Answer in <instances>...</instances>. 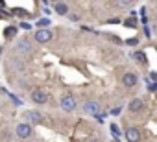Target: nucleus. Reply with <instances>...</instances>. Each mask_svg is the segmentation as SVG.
Masks as SVG:
<instances>
[{
	"label": "nucleus",
	"mask_w": 157,
	"mask_h": 142,
	"mask_svg": "<svg viewBox=\"0 0 157 142\" xmlns=\"http://www.w3.org/2000/svg\"><path fill=\"white\" fill-rule=\"evenodd\" d=\"M126 138H128L129 142H137L140 136H139V131H137V129H128V131H126Z\"/></svg>",
	"instance_id": "1a4fd4ad"
},
{
	"label": "nucleus",
	"mask_w": 157,
	"mask_h": 142,
	"mask_svg": "<svg viewBox=\"0 0 157 142\" xmlns=\"http://www.w3.org/2000/svg\"><path fill=\"white\" fill-rule=\"evenodd\" d=\"M28 118H30L32 122H35V124H39V122L43 120L41 113H35V111H30V113H28Z\"/></svg>",
	"instance_id": "9b49d317"
},
{
	"label": "nucleus",
	"mask_w": 157,
	"mask_h": 142,
	"mask_svg": "<svg viewBox=\"0 0 157 142\" xmlns=\"http://www.w3.org/2000/svg\"><path fill=\"white\" fill-rule=\"evenodd\" d=\"M148 89H150V91H157V83H151V85H148Z\"/></svg>",
	"instance_id": "aec40b11"
},
{
	"label": "nucleus",
	"mask_w": 157,
	"mask_h": 142,
	"mask_svg": "<svg viewBox=\"0 0 157 142\" xmlns=\"http://www.w3.org/2000/svg\"><path fill=\"white\" fill-rule=\"evenodd\" d=\"M54 8H56V13H59V15H67L68 13V6L65 2H57Z\"/></svg>",
	"instance_id": "9d476101"
},
{
	"label": "nucleus",
	"mask_w": 157,
	"mask_h": 142,
	"mask_svg": "<svg viewBox=\"0 0 157 142\" xmlns=\"http://www.w3.org/2000/svg\"><path fill=\"white\" fill-rule=\"evenodd\" d=\"M32 100H33L35 103H46V102H48V96H46V92H44V91L37 89V91H33V92H32Z\"/></svg>",
	"instance_id": "f03ea898"
},
{
	"label": "nucleus",
	"mask_w": 157,
	"mask_h": 142,
	"mask_svg": "<svg viewBox=\"0 0 157 142\" xmlns=\"http://www.w3.org/2000/svg\"><path fill=\"white\" fill-rule=\"evenodd\" d=\"M4 35H6V37H15V35H17V28H15V26H10V28L4 32Z\"/></svg>",
	"instance_id": "f8f14e48"
},
{
	"label": "nucleus",
	"mask_w": 157,
	"mask_h": 142,
	"mask_svg": "<svg viewBox=\"0 0 157 142\" xmlns=\"http://www.w3.org/2000/svg\"><path fill=\"white\" fill-rule=\"evenodd\" d=\"M111 131H113V135H115V136H117V138H118V136H120V129H118V127H117V125H115V124H113V125H111Z\"/></svg>",
	"instance_id": "4468645a"
},
{
	"label": "nucleus",
	"mask_w": 157,
	"mask_h": 142,
	"mask_svg": "<svg viewBox=\"0 0 157 142\" xmlns=\"http://www.w3.org/2000/svg\"><path fill=\"white\" fill-rule=\"evenodd\" d=\"M122 81H124L126 87H135V85H137V76H135L133 72H128V74H124Z\"/></svg>",
	"instance_id": "423d86ee"
},
{
	"label": "nucleus",
	"mask_w": 157,
	"mask_h": 142,
	"mask_svg": "<svg viewBox=\"0 0 157 142\" xmlns=\"http://www.w3.org/2000/svg\"><path fill=\"white\" fill-rule=\"evenodd\" d=\"M91 142H98V140H91Z\"/></svg>",
	"instance_id": "4be33fe9"
},
{
	"label": "nucleus",
	"mask_w": 157,
	"mask_h": 142,
	"mask_svg": "<svg viewBox=\"0 0 157 142\" xmlns=\"http://www.w3.org/2000/svg\"><path fill=\"white\" fill-rule=\"evenodd\" d=\"M133 57H135L137 61H144V54H142V52H137V54H133Z\"/></svg>",
	"instance_id": "2eb2a0df"
},
{
	"label": "nucleus",
	"mask_w": 157,
	"mask_h": 142,
	"mask_svg": "<svg viewBox=\"0 0 157 142\" xmlns=\"http://www.w3.org/2000/svg\"><path fill=\"white\" fill-rule=\"evenodd\" d=\"M126 44H129V46H137V44H139V39H137V37L128 39V41H126Z\"/></svg>",
	"instance_id": "ddd939ff"
},
{
	"label": "nucleus",
	"mask_w": 157,
	"mask_h": 142,
	"mask_svg": "<svg viewBox=\"0 0 157 142\" xmlns=\"http://www.w3.org/2000/svg\"><path fill=\"white\" fill-rule=\"evenodd\" d=\"M21 28H22V30H30V28H32V26H30V24H28V22H22V24H21Z\"/></svg>",
	"instance_id": "a211bd4d"
},
{
	"label": "nucleus",
	"mask_w": 157,
	"mask_h": 142,
	"mask_svg": "<svg viewBox=\"0 0 157 142\" xmlns=\"http://www.w3.org/2000/svg\"><path fill=\"white\" fill-rule=\"evenodd\" d=\"M151 78H153V80H155V83H157V74H155V72H151Z\"/></svg>",
	"instance_id": "412c9836"
},
{
	"label": "nucleus",
	"mask_w": 157,
	"mask_h": 142,
	"mask_svg": "<svg viewBox=\"0 0 157 142\" xmlns=\"http://www.w3.org/2000/svg\"><path fill=\"white\" fill-rule=\"evenodd\" d=\"M17 54H22V55H28V54H32V44H30V41H21L19 44H17Z\"/></svg>",
	"instance_id": "39448f33"
},
{
	"label": "nucleus",
	"mask_w": 157,
	"mask_h": 142,
	"mask_svg": "<svg viewBox=\"0 0 157 142\" xmlns=\"http://www.w3.org/2000/svg\"><path fill=\"white\" fill-rule=\"evenodd\" d=\"M13 13H15V15H24V13H26V11H24V9H15V11H13Z\"/></svg>",
	"instance_id": "6ab92c4d"
},
{
	"label": "nucleus",
	"mask_w": 157,
	"mask_h": 142,
	"mask_svg": "<svg viewBox=\"0 0 157 142\" xmlns=\"http://www.w3.org/2000/svg\"><path fill=\"white\" fill-rule=\"evenodd\" d=\"M50 39H52V32L50 30H39L35 33V41L37 43H48Z\"/></svg>",
	"instance_id": "20e7f679"
},
{
	"label": "nucleus",
	"mask_w": 157,
	"mask_h": 142,
	"mask_svg": "<svg viewBox=\"0 0 157 142\" xmlns=\"http://www.w3.org/2000/svg\"><path fill=\"white\" fill-rule=\"evenodd\" d=\"M126 26H135V21H133V19H128V21H126Z\"/></svg>",
	"instance_id": "f3484780"
},
{
	"label": "nucleus",
	"mask_w": 157,
	"mask_h": 142,
	"mask_svg": "<svg viewBox=\"0 0 157 142\" xmlns=\"http://www.w3.org/2000/svg\"><path fill=\"white\" fill-rule=\"evenodd\" d=\"M128 109H129L131 113H137V111H140V109H142V100H140V98H135L133 102H129Z\"/></svg>",
	"instance_id": "6e6552de"
},
{
	"label": "nucleus",
	"mask_w": 157,
	"mask_h": 142,
	"mask_svg": "<svg viewBox=\"0 0 157 142\" xmlns=\"http://www.w3.org/2000/svg\"><path fill=\"white\" fill-rule=\"evenodd\" d=\"M83 109H85V113H89V114H94V116H96V114H98V111H100V105H98L96 102H87Z\"/></svg>",
	"instance_id": "0eeeda50"
},
{
	"label": "nucleus",
	"mask_w": 157,
	"mask_h": 142,
	"mask_svg": "<svg viewBox=\"0 0 157 142\" xmlns=\"http://www.w3.org/2000/svg\"><path fill=\"white\" fill-rule=\"evenodd\" d=\"M30 135H32L30 124H19V125H17V136H19V138H28Z\"/></svg>",
	"instance_id": "f257e3e1"
},
{
	"label": "nucleus",
	"mask_w": 157,
	"mask_h": 142,
	"mask_svg": "<svg viewBox=\"0 0 157 142\" xmlns=\"http://www.w3.org/2000/svg\"><path fill=\"white\" fill-rule=\"evenodd\" d=\"M61 109H63V111H74V109H76V100H74L72 96H65V98L61 100Z\"/></svg>",
	"instance_id": "7ed1b4c3"
},
{
	"label": "nucleus",
	"mask_w": 157,
	"mask_h": 142,
	"mask_svg": "<svg viewBox=\"0 0 157 142\" xmlns=\"http://www.w3.org/2000/svg\"><path fill=\"white\" fill-rule=\"evenodd\" d=\"M48 24H50V21H48V19H41V21L37 22V26H48Z\"/></svg>",
	"instance_id": "dca6fc26"
}]
</instances>
